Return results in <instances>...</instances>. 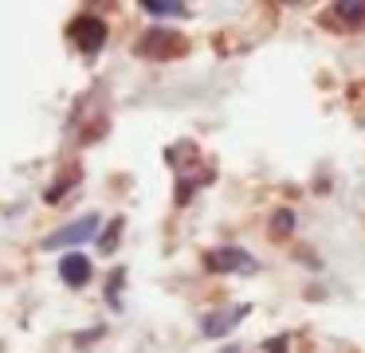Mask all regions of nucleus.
<instances>
[{
    "mask_svg": "<svg viewBox=\"0 0 365 353\" xmlns=\"http://www.w3.org/2000/svg\"><path fill=\"white\" fill-rule=\"evenodd\" d=\"M205 267L216 275H255L259 271V263H255V255H247L244 247H216L205 255Z\"/></svg>",
    "mask_w": 365,
    "mask_h": 353,
    "instance_id": "nucleus-1",
    "label": "nucleus"
},
{
    "mask_svg": "<svg viewBox=\"0 0 365 353\" xmlns=\"http://www.w3.org/2000/svg\"><path fill=\"white\" fill-rule=\"evenodd\" d=\"M95 227H98V216H95V212H87V216H79V220H71V224H63L59 232H51L48 240H43V251L75 247V243L91 240V235H95Z\"/></svg>",
    "mask_w": 365,
    "mask_h": 353,
    "instance_id": "nucleus-2",
    "label": "nucleus"
},
{
    "mask_svg": "<svg viewBox=\"0 0 365 353\" xmlns=\"http://www.w3.org/2000/svg\"><path fill=\"white\" fill-rule=\"evenodd\" d=\"M71 39L79 44V51H83V55L103 51V44H106V20H98V16H75V24H71Z\"/></svg>",
    "mask_w": 365,
    "mask_h": 353,
    "instance_id": "nucleus-3",
    "label": "nucleus"
},
{
    "mask_svg": "<svg viewBox=\"0 0 365 353\" xmlns=\"http://www.w3.org/2000/svg\"><path fill=\"white\" fill-rule=\"evenodd\" d=\"M181 47H185V39H181V36H173L169 28H153V31H145V36L138 39V51H142V55H153V59H165V55H181Z\"/></svg>",
    "mask_w": 365,
    "mask_h": 353,
    "instance_id": "nucleus-4",
    "label": "nucleus"
},
{
    "mask_svg": "<svg viewBox=\"0 0 365 353\" xmlns=\"http://www.w3.org/2000/svg\"><path fill=\"white\" fill-rule=\"evenodd\" d=\"M244 318H247V306H236V310H212V314H200V334H205V337H228Z\"/></svg>",
    "mask_w": 365,
    "mask_h": 353,
    "instance_id": "nucleus-5",
    "label": "nucleus"
},
{
    "mask_svg": "<svg viewBox=\"0 0 365 353\" xmlns=\"http://www.w3.org/2000/svg\"><path fill=\"white\" fill-rule=\"evenodd\" d=\"M59 279L67 282V287H87L91 282V259L79 255V251H71V255H63V263H59Z\"/></svg>",
    "mask_w": 365,
    "mask_h": 353,
    "instance_id": "nucleus-6",
    "label": "nucleus"
},
{
    "mask_svg": "<svg viewBox=\"0 0 365 353\" xmlns=\"http://www.w3.org/2000/svg\"><path fill=\"white\" fill-rule=\"evenodd\" d=\"M142 12L145 16H189V4H177V0H145Z\"/></svg>",
    "mask_w": 365,
    "mask_h": 353,
    "instance_id": "nucleus-7",
    "label": "nucleus"
},
{
    "mask_svg": "<svg viewBox=\"0 0 365 353\" xmlns=\"http://www.w3.org/2000/svg\"><path fill=\"white\" fill-rule=\"evenodd\" d=\"M334 16H346V24H365V0H338L334 4Z\"/></svg>",
    "mask_w": 365,
    "mask_h": 353,
    "instance_id": "nucleus-8",
    "label": "nucleus"
},
{
    "mask_svg": "<svg viewBox=\"0 0 365 353\" xmlns=\"http://www.w3.org/2000/svg\"><path fill=\"white\" fill-rule=\"evenodd\" d=\"M118 235H122V220H110V232L98 240V251H103V255H110V251L118 247Z\"/></svg>",
    "mask_w": 365,
    "mask_h": 353,
    "instance_id": "nucleus-9",
    "label": "nucleus"
},
{
    "mask_svg": "<svg viewBox=\"0 0 365 353\" xmlns=\"http://www.w3.org/2000/svg\"><path fill=\"white\" fill-rule=\"evenodd\" d=\"M291 227H294V212H291V208H283V212H279L275 220H271V232H275L279 240H283V235L291 232Z\"/></svg>",
    "mask_w": 365,
    "mask_h": 353,
    "instance_id": "nucleus-10",
    "label": "nucleus"
},
{
    "mask_svg": "<svg viewBox=\"0 0 365 353\" xmlns=\"http://www.w3.org/2000/svg\"><path fill=\"white\" fill-rule=\"evenodd\" d=\"M228 353H240V349H228Z\"/></svg>",
    "mask_w": 365,
    "mask_h": 353,
    "instance_id": "nucleus-11",
    "label": "nucleus"
}]
</instances>
